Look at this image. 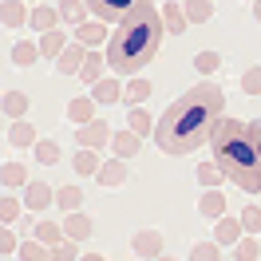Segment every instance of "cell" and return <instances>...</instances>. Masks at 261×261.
Wrapping results in <instances>:
<instances>
[{"label": "cell", "mask_w": 261, "mask_h": 261, "mask_svg": "<svg viewBox=\"0 0 261 261\" xmlns=\"http://www.w3.org/2000/svg\"><path fill=\"white\" fill-rule=\"evenodd\" d=\"M222 119H226V95H222V87L210 83V80H202L163 111V119L154 123V143H159L163 154L182 159V154H190V150L206 147L214 127H218Z\"/></svg>", "instance_id": "6da1fadb"}, {"label": "cell", "mask_w": 261, "mask_h": 261, "mask_svg": "<svg viewBox=\"0 0 261 261\" xmlns=\"http://www.w3.org/2000/svg\"><path fill=\"white\" fill-rule=\"evenodd\" d=\"M163 36H166L163 12H159L154 4L139 8V12H130L123 24H115V36L107 40V48H103L107 67H111L115 75H139V71L159 56Z\"/></svg>", "instance_id": "7a4b0ae2"}, {"label": "cell", "mask_w": 261, "mask_h": 261, "mask_svg": "<svg viewBox=\"0 0 261 261\" xmlns=\"http://www.w3.org/2000/svg\"><path fill=\"white\" fill-rule=\"evenodd\" d=\"M210 150H214V163L226 170V178L238 190L261 194V163H257V150H253V139H249V123L222 119L210 135Z\"/></svg>", "instance_id": "3957f363"}, {"label": "cell", "mask_w": 261, "mask_h": 261, "mask_svg": "<svg viewBox=\"0 0 261 261\" xmlns=\"http://www.w3.org/2000/svg\"><path fill=\"white\" fill-rule=\"evenodd\" d=\"M83 4H87L91 20H103V24H123L130 12L147 8V4H154V0H83Z\"/></svg>", "instance_id": "277c9868"}, {"label": "cell", "mask_w": 261, "mask_h": 261, "mask_svg": "<svg viewBox=\"0 0 261 261\" xmlns=\"http://www.w3.org/2000/svg\"><path fill=\"white\" fill-rule=\"evenodd\" d=\"M75 143H80L83 150H99L111 143V127L103 123V119H91V123H83L80 130H75Z\"/></svg>", "instance_id": "5b68a950"}, {"label": "cell", "mask_w": 261, "mask_h": 261, "mask_svg": "<svg viewBox=\"0 0 261 261\" xmlns=\"http://www.w3.org/2000/svg\"><path fill=\"white\" fill-rule=\"evenodd\" d=\"M107 40H111V36H107V24H103V20H83L80 28H75V44H83L87 51H95L99 44L107 48Z\"/></svg>", "instance_id": "8992f818"}, {"label": "cell", "mask_w": 261, "mask_h": 261, "mask_svg": "<svg viewBox=\"0 0 261 261\" xmlns=\"http://www.w3.org/2000/svg\"><path fill=\"white\" fill-rule=\"evenodd\" d=\"M130 249H135L139 257H163V233H159V229H139V233L130 238Z\"/></svg>", "instance_id": "52a82bcc"}, {"label": "cell", "mask_w": 261, "mask_h": 261, "mask_svg": "<svg viewBox=\"0 0 261 261\" xmlns=\"http://www.w3.org/2000/svg\"><path fill=\"white\" fill-rule=\"evenodd\" d=\"M139 147H143V139H139L130 127L111 135V150H115V159H123V163H127V159H135V154H139Z\"/></svg>", "instance_id": "ba28073f"}, {"label": "cell", "mask_w": 261, "mask_h": 261, "mask_svg": "<svg viewBox=\"0 0 261 261\" xmlns=\"http://www.w3.org/2000/svg\"><path fill=\"white\" fill-rule=\"evenodd\" d=\"M51 202H56V190H51L48 182H28L24 186V206L28 210H48Z\"/></svg>", "instance_id": "9c48e42d"}, {"label": "cell", "mask_w": 261, "mask_h": 261, "mask_svg": "<svg viewBox=\"0 0 261 261\" xmlns=\"http://www.w3.org/2000/svg\"><path fill=\"white\" fill-rule=\"evenodd\" d=\"M103 71H107V56H103V51H87L75 80H83V83H91V87H95V83L103 80Z\"/></svg>", "instance_id": "30bf717a"}, {"label": "cell", "mask_w": 261, "mask_h": 261, "mask_svg": "<svg viewBox=\"0 0 261 261\" xmlns=\"http://www.w3.org/2000/svg\"><path fill=\"white\" fill-rule=\"evenodd\" d=\"M245 238V229H242V218H218V229H214V242L218 245H238Z\"/></svg>", "instance_id": "8fae6325"}, {"label": "cell", "mask_w": 261, "mask_h": 261, "mask_svg": "<svg viewBox=\"0 0 261 261\" xmlns=\"http://www.w3.org/2000/svg\"><path fill=\"white\" fill-rule=\"evenodd\" d=\"M91 229H95V222H91L83 210H75V214H67V218H64V233L71 238V242H87Z\"/></svg>", "instance_id": "7c38bea8"}, {"label": "cell", "mask_w": 261, "mask_h": 261, "mask_svg": "<svg viewBox=\"0 0 261 261\" xmlns=\"http://www.w3.org/2000/svg\"><path fill=\"white\" fill-rule=\"evenodd\" d=\"M32 16V8H24L20 0H0V24L4 28H24Z\"/></svg>", "instance_id": "4fadbf2b"}, {"label": "cell", "mask_w": 261, "mask_h": 261, "mask_svg": "<svg viewBox=\"0 0 261 261\" xmlns=\"http://www.w3.org/2000/svg\"><path fill=\"white\" fill-rule=\"evenodd\" d=\"M150 91H154V83L147 80V75H130V83L123 87V103L127 107H139V103H147Z\"/></svg>", "instance_id": "5bb4252c"}, {"label": "cell", "mask_w": 261, "mask_h": 261, "mask_svg": "<svg viewBox=\"0 0 261 261\" xmlns=\"http://www.w3.org/2000/svg\"><path fill=\"white\" fill-rule=\"evenodd\" d=\"M95 182L107 186V190H111V186H123V182H127V163H123V159H107V163L99 166Z\"/></svg>", "instance_id": "9a60e30c"}, {"label": "cell", "mask_w": 261, "mask_h": 261, "mask_svg": "<svg viewBox=\"0 0 261 261\" xmlns=\"http://www.w3.org/2000/svg\"><path fill=\"white\" fill-rule=\"evenodd\" d=\"M95 107H99V103L91 95H75L71 103H67V119H71L75 127H83V123H91V119H95Z\"/></svg>", "instance_id": "2e32d148"}, {"label": "cell", "mask_w": 261, "mask_h": 261, "mask_svg": "<svg viewBox=\"0 0 261 261\" xmlns=\"http://www.w3.org/2000/svg\"><path fill=\"white\" fill-rule=\"evenodd\" d=\"M28 107H32V99L24 95V91H4V95H0V111L8 115V119H24Z\"/></svg>", "instance_id": "e0dca14e"}, {"label": "cell", "mask_w": 261, "mask_h": 261, "mask_svg": "<svg viewBox=\"0 0 261 261\" xmlns=\"http://www.w3.org/2000/svg\"><path fill=\"white\" fill-rule=\"evenodd\" d=\"M198 214L202 218H226V194L222 190H202V202H198Z\"/></svg>", "instance_id": "ac0fdd59"}, {"label": "cell", "mask_w": 261, "mask_h": 261, "mask_svg": "<svg viewBox=\"0 0 261 261\" xmlns=\"http://www.w3.org/2000/svg\"><path fill=\"white\" fill-rule=\"evenodd\" d=\"M28 24H32V28H36L40 36H44V32H51V28H60V8H51V4H40V8H32Z\"/></svg>", "instance_id": "d6986e66"}, {"label": "cell", "mask_w": 261, "mask_h": 261, "mask_svg": "<svg viewBox=\"0 0 261 261\" xmlns=\"http://www.w3.org/2000/svg\"><path fill=\"white\" fill-rule=\"evenodd\" d=\"M91 99H95V103H119V99H123V83L115 80V75H103V80L91 87Z\"/></svg>", "instance_id": "ffe728a7"}, {"label": "cell", "mask_w": 261, "mask_h": 261, "mask_svg": "<svg viewBox=\"0 0 261 261\" xmlns=\"http://www.w3.org/2000/svg\"><path fill=\"white\" fill-rule=\"evenodd\" d=\"M83 56H87V48H83V44H67V48H64V56L56 60V67H60L64 75H80Z\"/></svg>", "instance_id": "44dd1931"}, {"label": "cell", "mask_w": 261, "mask_h": 261, "mask_svg": "<svg viewBox=\"0 0 261 261\" xmlns=\"http://www.w3.org/2000/svg\"><path fill=\"white\" fill-rule=\"evenodd\" d=\"M64 48H67L64 28H51V32L40 36V56H48V60H60V56H64Z\"/></svg>", "instance_id": "7402d4cb"}, {"label": "cell", "mask_w": 261, "mask_h": 261, "mask_svg": "<svg viewBox=\"0 0 261 261\" xmlns=\"http://www.w3.org/2000/svg\"><path fill=\"white\" fill-rule=\"evenodd\" d=\"M186 24H190V20H186V12H182V4H178V0H170V4L163 8V28L170 36H182V32H186Z\"/></svg>", "instance_id": "603a6c76"}, {"label": "cell", "mask_w": 261, "mask_h": 261, "mask_svg": "<svg viewBox=\"0 0 261 261\" xmlns=\"http://www.w3.org/2000/svg\"><path fill=\"white\" fill-rule=\"evenodd\" d=\"M8 143H12V147H36L40 139H36V127L28 119H16V123L8 127Z\"/></svg>", "instance_id": "cb8c5ba5"}, {"label": "cell", "mask_w": 261, "mask_h": 261, "mask_svg": "<svg viewBox=\"0 0 261 261\" xmlns=\"http://www.w3.org/2000/svg\"><path fill=\"white\" fill-rule=\"evenodd\" d=\"M0 182H4V186H8V190H16V186H28V166L24 163H4L0 166Z\"/></svg>", "instance_id": "d4e9b609"}, {"label": "cell", "mask_w": 261, "mask_h": 261, "mask_svg": "<svg viewBox=\"0 0 261 261\" xmlns=\"http://www.w3.org/2000/svg\"><path fill=\"white\" fill-rule=\"evenodd\" d=\"M32 238H36V242H44L48 249H56L67 233H64V226H60V222H36V233H32Z\"/></svg>", "instance_id": "484cf974"}, {"label": "cell", "mask_w": 261, "mask_h": 261, "mask_svg": "<svg viewBox=\"0 0 261 261\" xmlns=\"http://www.w3.org/2000/svg\"><path fill=\"white\" fill-rule=\"evenodd\" d=\"M182 12H186L190 24H210L214 4H210V0H182Z\"/></svg>", "instance_id": "4316f807"}, {"label": "cell", "mask_w": 261, "mask_h": 261, "mask_svg": "<svg viewBox=\"0 0 261 261\" xmlns=\"http://www.w3.org/2000/svg\"><path fill=\"white\" fill-rule=\"evenodd\" d=\"M99 150H83L80 147V154H75V159H71V170H75V174H91V178H95L99 174Z\"/></svg>", "instance_id": "83f0119b"}, {"label": "cell", "mask_w": 261, "mask_h": 261, "mask_svg": "<svg viewBox=\"0 0 261 261\" xmlns=\"http://www.w3.org/2000/svg\"><path fill=\"white\" fill-rule=\"evenodd\" d=\"M198 182H202V190H218V186L226 182V170L218 163H202L198 166Z\"/></svg>", "instance_id": "f1b7e54d"}, {"label": "cell", "mask_w": 261, "mask_h": 261, "mask_svg": "<svg viewBox=\"0 0 261 261\" xmlns=\"http://www.w3.org/2000/svg\"><path fill=\"white\" fill-rule=\"evenodd\" d=\"M56 206L67 210V214H75L83 206V190L80 186H60V190H56Z\"/></svg>", "instance_id": "f546056e"}, {"label": "cell", "mask_w": 261, "mask_h": 261, "mask_svg": "<svg viewBox=\"0 0 261 261\" xmlns=\"http://www.w3.org/2000/svg\"><path fill=\"white\" fill-rule=\"evenodd\" d=\"M56 8H60V20H64V24H75V28L83 24V12H87L83 0H60Z\"/></svg>", "instance_id": "4dcf8cb0"}, {"label": "cell", "mask_w": 261, "mask_h": 261, "mask_svg": "<svg viewBox=\"0 0 261 261\" xmlns=\"http://www.w3.org/2000/svg\"><path fill=\"white\" fill-rule=\"evenodd\" d=\"M40 60V44H28V40H20V44H12V64L16 67H28Z\"/></svg>", "instance_id": "1f68e13d"}, {"label": "cell", "mask_w": 261, "mask_h": 261, "mask_svg": "<svg viewBox=\"0 0 261 261\" xmlns=\"http://www.w3.org/2000/svg\"><path fill=\"white\" fill-rule=\"evenodd\" d=\"M127 119H130V130L143 139V135H154V123H150V115L143 107H127Z\"/></svg>", "instance_id": "d6a6232c"}, {"label": "cell", "mask_w": 261, "mask_h": 261, "mask_svg": "<svg viewBox=\"0 0 261 261\" xmlns=\"http://www.w3.org/2000/svg\"><path fill=\"white\" fill-rule=\"evenodd\" d=\"M233 257H238V261H257V257H261V245H257V238H253V233H245L242 242L233 245Z\"/></svg>", "instance_id": "836d02e7"}, {"label": "cell", "mask_w": 261, "mask_h": 261, "mask_svg": "<svg viewBox=\"0 0 261 261\" xmlns=\"http://www.w3.org/2000/svg\"><path fill=\"white\" fill-rule=\"evenodd\" d=\"M20 257L24 261H51V249L32 238V242H20Z\"/></svg>", "instance_id": "e575fe53"}, {"label": "cell", "mask_w": 261, "mask_h": 261, "mask_svg": "<svg viewBox=\"0 0 261 261\" xmlns=\"http://www.w3.org/2000/svg\"><path fill=\"white\" fill-rule=\"evenodd\" d=\"M218 67H222V56H218V51H198L194 56V71L198 75H214Z\"/></svg>", "instance_id": "d590c367"}, {"label": "cell", "mask_w": 261, "mask_h": 261, "mask_svg": "<svg viewBox=\"0 0 261 261\" xmlns=\"http://www.w3.org/2000/svg\"><path fill=\"white\" fill-rule=\"evenodd\" d=\"M190 261H222V245L218 242H198L190 249Z\"/></svg>", "instance_id": "8d00e7d4"}, {"label": "cell", "mask_w": 261, "mask_h": 261, "mask_svg": "<svg viewBox=\"0 0 261 261\" xmlns=\"http://www.w3.org/2000/svg\"><path fill=\"white\" fill-rule=\"evenodd\" d=\"M51 261H80V242H71V238H64V242L51 249Z\"/></svg>", "instance_id": "74e56055"}, {"label": "cell", "mask_w": 261, "mask_h": 261, "mask_svg": "<svg viewBox=\"0 0 261 261\" xmlns=\"http://www.w3.org/2000/svg\"><path fill=\"white\" fill-rule=\"evenodd\" d=\"M16 218H20V202L12 194H4L0 198V226H12Z\"/></svg>", "instance_id": "f35d334b"}, {"label": "cell", "mask_w": 261, "mask_h": 261, "mask_svg": "<svg viewBox=\"0 0 261 261\" xmlns=\"http://www.w3.org/2000/svg\"><path fill=\"white\" fill-rule=\"evenodd\" d=\"M242 91H245V95H261V64H253L242 75Z\"/></svg>", "instance_id": "ab89813d"}, {"label": "cell", "mask_w": 261, "mask_h": 261, "mask_svg": "<svg viewBox=\"0 0 261 261\" xmlns=\"http://www.w3.org/2000/svg\"><path fill=\"white\" fill-rule=\"evenodd\" d=\"M242 229L245 233H261V206H245L242 210Z\"/></svg>", "instance_id": "60d3db41"}, {"label": "cell", "mask_w": 261, "mask_h": 261, "mask_svg": "<svg viewBox=\"0 0 261 261\" xmlns=\"http://www.w3.org/2000/svg\"><path fill=\"white\" fill-rule=\"evenodd\" d=\"M36 159H40V163H60V147H56V143H51V139H40V143H36Z\"/></svg>", "instance_id": "b9f144b4"}, {"label": "cell", "mask_w": 261, "mask_h": 261, "mask_svg": "<svg viewBox=\"0 0 261 261\" xmlns=\"http://www.w3.org/2000/svg\"><path fill=\"white\" fill-rule=\"evenodd\" d=\"M16 233H12V229L8 226H0V253H12V249H16Z\"/></svg>", "instance_id": "7bdbcfd3"}, {"label": "cell", "mask_w": 261, "mask_h": 261, "mask_svg": "<svg viewBox=\"0 0 261 261\" xmlns=\"http://www.w3.org/2000/svg\"><path fill=\"white\" fill-rule=\"evenodd\" d=\"M249 139H253V150H257V163H261V119L249 123Z\"/></svg>", "instance_id": "ee69618b"}, {"label": "cell", "mask_w": 261, "mask_h": 261, "mask_svg": "<svg viewBox=\"0 0 261 261\" xmlns=\"http://www.w3.org/2000/svg\"><path fill=\"white\" fill-rule=\"evenodd\" d=\"M80 261H103V253H83Z\"/></svg>", "instance_id": "f6af8a7d"}, {"label": "cell", "mask_w": 261, "mask_h": 261, "mask_svg": "<svg viewBox=\"0 0 261 261\" xmlns=\"http://www.w3.org/2000/svg\"><path fill=\"white\" fill-rule=\"evenodd\" d=\"M253 16H257V20H261V0H253Z\"/></svg>", "instance_id": "bcb514c9"}, {"label": "cell", "mask_w": 261, "mask_h": 261, "mask_svg": "<svg viewBox=\"0 0 261 261\" xmlns=\"http://www.w3.org/2000/svg\"><path fill=\"white\" fill-rule=\"evenodd\" d=\"M154 261H174V257H166V253H163V257H154Z\"/></svg>", "instance_id": "7dc6e473"}, {"label": "cell", "mask_w": 261, "mask_h": 261, "mask_svg": "<svg viewBox=\"0 0 261 261\" xmlns=\"http://www.w3.org/2000/svg\"><path fill=\"white\" fill-rule=\"evenodd\" d=\"M0 123H4V111H0Z\"/></svg>", "instance_id": "c3c4849f"}, {"label": "cell", "mask_w": 261, "mask_h": 261, "mask_svg": "<svg viewBox=\"0 0 261 261\" xmlns=\"http://www.w3.org/2000/svg\"><path fill=\"white\" fill-rule=\"evenodd\" d=\"M249 4H253V0H249Z\"/></svg>", "instance_id": "681fc988"}]
</instances>
